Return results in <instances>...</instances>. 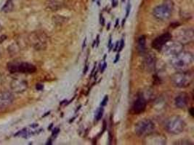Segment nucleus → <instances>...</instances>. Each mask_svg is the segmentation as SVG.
<instances>
[{"mask_svg": "<svg viewBox=\"0 0 194 145\" xmlns=\"http://www.w3.org/2000/svg\"><path fill=\"white\" fill-rule=\"evenodd\" d=\"M194 58L193 54L188 52H181L171 60V65L174 68L180 71L187 69L193 64Z\"/></svg>", "mask_w": 194, "mask_h": 145, "instance_id": "obj_1", "label": "nucleus"}, {"mask_svg": "<svg viewBox=\"0 0 194 145\" xmlns=\"http://www.w3.org/2000/svg\"><path fill=\"white\" fill-rule=\"evenodd\" d=\"M174 10L172 0H164L160 5L153 9V15L159 20H167L172 17Z\"/></svg>", "mask_w": 194, "mask_h": 145, "instance_id": "obj_2", "label": "nucleus"}, {"mask_svg": "<svg viewBox=\"0 0 194 145\" xmlns=\"http://www.w3.org/2000/svg\"><path fill=\"white\" fill-rule=\"evenodd\" d=\"M185 123L180 116H172L167 119L165 123V128L167 132L172 134L177 135L184 131Z\"/></svg>", "mask_w": 194, "mask_h": 145, "instance_id": "obj_3", "label": "nucleus"}, {"mask_svg": "<svg viewBox=\"0 0 194 145\" xmlns=\"http://www.w3.org/2000/svg\"><path fill=\"white\" fill-rule=\"evenodd\" d=\"M172 82L174 86L177 88H186L191 84L193 80V75L192 73L182 72L176 73L172 76Z\"/></svg>", "mask_w": 194, "mask_h": 145, "instance_id": "obj_4", "label": "nucleus"}, {"mask_svg": "<svg viewBox=\"0 0 194 145\" xmlns=\"http://www.w3.org/2000/svg\"><path fill=\"white\" fill-rule=\"evenodd\" d=\"M7 69L11 73H34L37 71V68L34 65L26 62H12L8 63Z\"/></svg>", "mask_w": 194, "mask_h": 145, "instance_id": "obj_5", "label": "nucleus"}, {"mask_svg": "<svg viewBox=\"0 0 194 145\" xmlns=\"http://www.w3.org/2000/svg\"><path fill=\"white\" fill-rule=\"evenodd\" d=\"M155 129V124L149 119H143L138 121L134 125V132L139 136H147Z\"/></svg>", "mask_w": 194, "mask_h": 145, "instance_id": "obj_6", "label": "nucleus"}, {"mask_svg": "<svg viewBox=\"0 0 194 145\" xmlns=\"http://www.w3.org/2000/svg\"><path fill=\"white\" fill-rule=\"evenodd\" d=\"M29 39L32 46L37 50H43L47 46V36L44 33L34 32L31 34Z\"/></svg>", "mask_w": 194, "mask_h": 145, "instance_id": "obj_7", "label": "nucleus"}, {"mask_svg": "<svg viewBox=\"0 0 194 145\" xmlns=\"http://www.w3.org/2000/svg\"><path fill=\"white\" fill-rule=\"evenodd\" d=\"M183 50V44L177 41L169 40L162 47V51L166 56L174 57L177 54L181 52Z\"/></svg>", "mask_w": 194, "mask_h": 145, "instance_id": "obj_8", "label": "nucleus"}, {"mask_svg": "<svg viewBox=\"0 0 194 145\" xmlns=\"http://www.w3.org/2000/svg\"><path fill=\"white\" fill-rule=\"evenodd\" d=\"M175 37L177 42L182 44H187L190 43L194 39L193 28H182L176 32Z\"/></svg>", "mask_w": 194, "mask_h": 145, "instance_id": "obj_9", "label": "nucleus"}, {"mask_svg": "<svg viewBox=\"0 0 194 145\" xmlns=\"http://www.w3.org/2000/svg\"><path fill=\"white\" fill-rule=\"evenodd\" d=\"M172 35L169 33H165L162 34L159 36L157 37L152 42V47L158 51H161L162 47L164 46L167 42L172 39Z\"/></svg>", "mask_w": 194, "mask_h": 145, "instance_id": "obj_10", "label": "nucleus"}, {"mask_svg": "<svg viewBox=\"0 0 194 145\" xmlns=\"http://www.w3.org/2000/svg\"><path fill=\"white\" fill-rule=\"evenodd\" d=\"M144 68L148 72L151 73L155 70L157 64V58L155 54L152 52H149L146 55L144 58Z\"/></svg>", "mask_w": 194, "mask_h": 145, "instance_id": "obj_11", "label": "nucleus"}, {"mask_svg": "<svg viewBox=\"0 0 194 145\" xmlns=\"http://www.w3.org/2000/svg\"><path fill=\"white\" fill-rule=\"evenodd\" d=\"M13 101H14V96L11 92H0V110L7 108L9 106L12 105Z\"/></svg>", "mask_w": 194, "mask_h": 145, "instance_id": "obj_12", "label": "nucleus"}, {"mask_svg": "<svg viewBox=\"0 0 194 145\" xmlns=\"http://www.w3.org/2000/svg\"><path fill=\"white\" fill-rule=\"evenodd\" d=\"M11 89L14 92L16 93H21L25 92L27 89L28 85L27 83L25 81H22V80L18 79H14L12 81L10 84Z\"/></svg>", "mask_w": 194, "mask_h": 145, "instance_id": "obj_13", "label": "nucleus"}, {"mask_svg": "<svg viewBox=\"0 0 194 145\" xmlns=\"http://www.w3.org/2000/svg\"><path fill=\"white\" fill-rule=\"evenodd\" d=\"M146 107V100L143 97H139L134 101L132 105V112L134 114H140L144 112Z\"/></svg>", "mask_w": 194, "mask_h": 145, "instance_id": "obj_14", "label": "nucleus"}, {"mask_svg": "<svg viewBox=\"0 0 194 145\" xmlns=\"http://www.w3.org/2000/svg\"><path fill=\"white\" fill-rule=\"evenodd\" d=\"M189 102L188 95L186 93H180L175 99V105L177 108H185Z\"/></svg>", "mask_w": 194, "mask_h": 145, "instance_id": "obj_15", "label": "nucleus"}, {"mask_svg": "<svg viewBox=\"0 0 194 145\" xmlns=\"http://www.w3.org/2000/svg\"><path fill=\"white\" fill-rule=\"evenodd\" d=\"M146 40L145 36H140L139 39H138L137 49L138 52L140 54V55H144V53L146 52Z\"/></svg>", "mask_w": 194, "mask_h": 145, "instance_id": "obj_16", "label": "nucleus"}, {"mask_svg": "<svg viewBox=\"0 0 194 145\" xmlns=\"http://www.w3.org/2000/svg\"><path fill=\"white\" fill-rule=\"evenodd\" d=\"M13 8H14V6H13L12 0H7L6 4L2 7V11L4 12H10L13 10Z\"/></svg>", "mask_w": 194, "mask_h": 145, "instance_id": "obj_17", "label": "nucleus"}, {"mask_svg": "<svg viewBox=\"0 0 194 145\" xmlns=\"http://www.w3.org/2000/svg\"><path fill=\"white\" fill-rule=\"evenodd\" d=\"M103 112H104V109H103V107H100L98 110H97L96 112H95V118L96 119L97 121L100 120V119L102 118L103 115Z\"/></svg>", "mask_w": 194, "mask_h": 145, "instance_id": "obj_18", "label": "nucleus"}, {"mask_svg": "<svg viewBox=\"0 0 194 145\" xmlns=\"http://www.w3.org/2000/svg\"><path fill=\"white\" fill-rule=\"evenodd\" d=\"M49 7L52 9H57V8L59 7V3H57L55 0H50L48 3Z\"/></svg>", "mask_w": 194, "mask_h": 145, "instance_id": "obj_19", "label": "nucleus"}, {"mask_svg": "<svg viewBox=\"0 0 194 145\" xmlns=\"http://www.w3.org/2000/svg\"><path fill=\"white\" fill-rule=\"evenodd\" d=\"M108 95H106L105 96V97L103 98V101L101 102V103H100V106L101 107H105L107 105V102H108Z\"/></svg>", "mask_w": 194, "mask_h": 145, "instance_id": "obj_20", "label": "nucleus"}, {"mask_svg": "<svg viewBox=\"0 0 194 145\" xmlns=\"http://www.w3.org/2000/svg\"><path fill=\"white\" fill-rule=\"evenodd\" d=\"M119 44L120 45V46L119 47V49H118V50H119V52H120V51H121V50H122L123 47H124V39H121V42H119Z\"/></svg>", "mask_w": 194, "mask_h": 145, "instance_id": "obj_21", "label": "nucleus"}, {"mask_svg": "<svg viewBox=\"0 0 194 145\" xmlns=\"http://www.w3.org/2000/svg\"><path fill=\"white\" fill-rule=\"evenodd\" d=\"M36 89L38 91H42L44 89V86L42 84H37V86H36Z\"/></svg>", "mask_w": 194, "mask_h": 145, "instance_id": "obj_22", "label": "nucleus"}, {"mask_svg": "<svg viewBox=\"0 0 194 145\" xmlns=\"http://www.w3.org/2000/svg\"><path fill=\"white\" fill-rule=\"evenodd\" d=\"M107 67V63L106 62H104V63H103V65L102 66H100V72L101 73H103V71H105V69Z\"/></svg>", "mask_w": 194, "mask_h": 145, "instance_id": "obj_23", "label": "nucleus"}, {"mask_svg": "<svg viewBox=\"0 0 194 145\" xmlns=\"http://www.w3.org/2000/svg\"><path fill=\"white\" fill-rule=\"evenodd\" d=\"M58 133H59V128H55V129L53 130V131H52V136H56Z\"/></svg>", "mask_w": 194, "mask_h": 145, "instance_id": "obj_24", "label": "nucleus"}, {"mask_svg": "<svg viewBox=\"0 0 194 145\" xmlns=\"http://www.w3.org/2000/svg\"><path fill=\"white\" fill-rule=\"evenodd\" d=\"M130 7H131V6H130V4H128V6H127V7H126V17H128V15H129V11H130Z\"/></svg>", "mask_w": 194, "mask_h": 145, "instance_id": "obj_25", "label": "nucleus"}, {"mask_svg": "<svg viewBox=\"0 0 194 145\" xmlns=\"http://www.w3.org/2000/svg\"><path fill=\"white\" fill-rule=\"evenodd\" d=\"M100 24H101L102 26H104L105 25V20L104 18H103V15H100Z\"/></svg>", "mask_w": 194, "mask_h": 145, "instance_id": "obj_26", "label": "nucleus"}, {"mask_svg": "<svg viewBox=\"0 0 194 145\" xmlns=\"http://www.w3.org/2000/svg\"><path fill=\"white\" fill-rule=\"evenodd\" d=\"M119 58H120V55H119V54H117V55H116V59H115V60H114V63H117V62L119 61Z\"/></svg>", "mask_w": 194, "mask_h": 145, "instance_id": "obj_27", "label": "nucleus"}, {"mask_svg": "<svg viewBox=\"0 0 194 145\" xmlns=\"http://www.w3.org/2000/svg\"><path fill=\"white\" fill-rule=\"evenodd\" d=\"M119 42H116V47H115V48H114V51L115 52L117 51V50H118V47H119Z\"/></svg>", "mask_w": 194, "mask_h": 145, "instance_id": "obj_28", "label": "nucleus"}, {"mask_svg": "<svg viewBox=\"0 0 194 145\" xmlns=\"http://www.w3.org/2000/svg\"><path fill=\"white\" fill-rule=\"evenodd\" d=\"M116 0H112V5H113V7H116Z\"/></svg>", "mask_w": 194, "mask_h": 145, "instance_id": "obj_29", "label": "nucleus"}, {"mask_svg": "<svg viewBox=\"0 0 194 145\" xmlns=\"http://www.w3.org/2000/svg\"><path fill=\"white\" fill-rule=\"evenodd\" d=\"M99 37H100V36L98 35V36H97V46H98V45H99Z\"/></svg>", "mask_w": 194, "mask_h": 145, "instance_id": "obj_30", "label": "nucleus"}, {"mask_svg": "<svg viewBox=\"0 0 194 145\" xmlns=\"http://www.w3.org/2000/svg\"><path fill=\"white\" fill-rule=\"evenodd\" d=\"M190 115H191L192 116H193V107H192V108L190 110Z\"/></svg>", "mask_w": 194, "mask_h": 145, "instance_id": "obj_31", "label": "nucleus"}, {"mask_svg": "<svg viewBox=\"0 0 194 145\" xmlns=\"http://www.w3.org/2000/svg\"><path fill=\"white\" fill-rule=\"evenodd\" d=\"M87 69H88V67H87V66H85V71H84V73H85H85H86L87 71Z\"/></svg>", "mask_w": 194, "mask_h": 145, "instance_id": "obj_32", "label": "nucleus"}, {"mask_svg": "<svg viewBox=\"0 0 194 145\" xmlns=\"http://www.w3.org/2000/svg\"><path fill=\"white\" fill-rule=\"evenodd\" d=\"M118 23H119V19H117V20H116V25H115V27H117Z\"/></svg>", "mask_w": 194, "mask_h": 145, "instance_id": "obj_33", "label": "nucleus"}, {"mask_svg": "<svg viewBox=\"0 0 194 145\" xmlns=\"http://www.w3.org/2000/svg\"><path fill=\"white\" fill-rule=\"evenodd\" d=\"M86 40H87V39H85V42H84V43H83V46H82V47H83V48L85 47V42H86Z\"/></svg>", "mask_w": 194, "mask_h": 145, "instance_id": "obj_34", "label": "nucleus"}, {"mask_svg": "<svg viewBox=\"0 0 194 145\" xmlns=\"http://www.w3.org/2000/svg\"><path fill=\"white\" fill-rule=\"evenodd\" d=\"M124 23H125V19H124V20H123V22H122V26H124Z\"/></svg>", "mask_w": 194, "mask_h": 145, "instance_id": "obj_35", "label": "nucleus"}, {"mask_svg": "<svg viewBox=\"0 0 194 145\" xmlns=\"http://www.w3.org/2000/svg\"><path fill=\"white\" fill-rule=\"evenodd\" d=\"M1 25H0V31H1Z\"/></svg>", "mask_w": 194, "mask_h": 145, "instance_id": "obj_36", "label": "nucleus"}, {"mask_svg": "<svg viewBox=\"0 0 194 145\" xmlns=\"http://www.w3.org/2000/svg\"><path fill=\"white\" fill-rule=\"evenodd\" d=\"M93 1H95V0H93Z\"/></svg>", "mask_w": 194, "mask_h": 145, "instance_id": "obj_37", "label": "nucleus"}]
</instances>
